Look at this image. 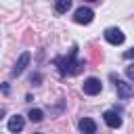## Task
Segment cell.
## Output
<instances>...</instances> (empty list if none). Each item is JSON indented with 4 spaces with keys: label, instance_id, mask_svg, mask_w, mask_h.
Here are the masks:
<instances>
[{
    "label": "cell",
    "instance_id": "12",
    "mask_svg": "<svg viewBox=\"0 0 134 134\" xmlns=\"http://www.w3.org/2000/svg\"><path fill=\"white\" fill-rule=\"evenodd\" d=\"M132 67H134V65H128V67H126V75H128V82H130V84H132V80H134V69H132Z\"/></svg>",
    "mask_w": 134,
    "mask_h": 134
},
{
    "label": "cell",
    "instance_id": "3",
    "mask_svg": "<svg viewBox=\"0 0 134 134\" xmlns=\"http://www.w3.org/2000/svg\"><path fill=\"white\" fill-rule=\"evenodd\" d=\"M111 80L115 82V88H117V94L121 96V98H130L132 94H134V86L128 82V80H119V77H115L113 73H111Z\"/></svg>",
    "mask_w": 134,
    "mask_h": 134
},
{
    "label": "cell",
    "instance_id": "11",
    "mask_svg": "<svg viewBox=\"0 0 134 134\" xmlns=\"http://www.w3.org/2000/svg\"><path fill=\"white\" fill-rule=\"evenodd\" d=\"M54 8H57V13H67L71 8V0H59L54 4Z\"/></svg>",
    "mask_w": 134,
    "mask_h": 134
},
{
    "label": "cell",
    "instance_id": "7",
    "mask_svg": "<svg viewBox=\"0 0 134 134\" xmlns=\"http://www.w3.org/2000/svg\"><path fill=\"white\" fill-rule=\"evenodd\" d=\"M8 130L10 132H21L23 128H25V117L23 115H19V113H15V115H10L8 117Z\"/></svg>",
    "mask_w": 134,
    "mask_h": 134
},
{
    "label": "cell",
    "instance_id": "4",
    "mask_svg": "<svg viewBox=\"0 0 134 134\" xmlns=\"http://www.w3.org/2000/svg\"><path fill=\"white\" fill-rule=\"evenodd\" d=\"M92 19H94V13H92V8H88V6H80V8L73 13V21L80 23V25H88V23H92Z\"/></svg>",
    "mask_w": 134,
    "mask_h": 134
},
{
    "label": "cell",
    "instance_id": "13",
    "mask_svg": "<svg viewBox=\"0 0 134 134\" xmlns=\"http://www.w3.org/2000/svg\"><path fill=\"white\" fill-rule=\"evenodd\" d=\"M8 90H10V88H8V84H2V92H4V94H8Z\"/></svg>",
    "mask_w": 134,
    "mask_h": 134
},
{
    "label": "cell",
    "instance_id": "10",
    "mask_svg": "<svg viewBox=\"0 0 134 134\" xmlns=\"http://www.w3.org/2000/svg\"><path fill=\"white\" fill-rule=\"evenodd\" d=\"M27 117H29L31 121H36V124H38V121H42V119H44V111H42V109H29Z\"/></svg>",
    "mask_w": 134,
    "mask_h": 134
},
{
    "label": "cell",
    "instance_id": "5",
    "mask_svg": "<svg viewBox=\"0 0 134 134\" xmlns=\"http://www.w3.org/2000/svg\"><path fill=\"white\" fill-rule=\"evenodd\" d=\"M105 40H107L109 44L117 46V44H124L126 36H124V31L117 29V27H107V29H105Z\"/></svg>",
    "mask_w": 134,
    "mask_h": 134
},
{
    "label": "cell",
    "instance_id": "14",
    "mask_svg": "<svg viewBox=\"0 0 134 134\" xmlns=\"http://www.w3.org/2000/svg\"><path fill=\"white\" fill-rule=\"evenodd\" d=\"M34 134H42V132H34Z\"/></svg>",
    "mask_w": 134,
    "mask_h": 134
},
{
    "label": "cell",
    "instance_id": "1",
    "mask_svg": "<svg viewBox=\"0 0 134 134\" xmlns=\"http://www.w3.org/2000/svg\"><path fill=\"white\" fill-rule=\"evenodd\" d=\"M52 65L59 69L61 75H77V73L86 67V61L77 59V46H71L69 54H65V57H57V59L52 61Z\"/></svg>",
    "mask_w": 134,
    "mask_h": 134
},
{
    "label": "cell",
    "instance_id": "8",
    "mask_svg": "<svg viewBox=\"0 0 134 134\" xmlns=\"http://www.w3.org/2000/svg\"><path fill=\"white\" fill-rule=\"evenodd\" d=\"M29 59H31V54L29 52H21V57H19V61L15 63V67H13V75H21L23 71H25V67H27V63H29Z\"/></svg>",
    "mask_w": 134,
    "mask_h": 134
},
{
    "label": "cell",
    "instance_id": "2",
    "mask_svg": "<svg viewBox=\"0 0 134 134\" xmlns=\"http://www.w3.org/2000/svg\"><path fill=\"white\" fill-rule=\"evenodd\" d=\"M82 90H84V94H88V96H96V94H100L103 84H100L98 77H86L84 84H82Z\"/></svg>",
    "mask_w": 134,
    "mask_h": 134
},
{
    "label": "cell",
    "instance_id": "9",
    "mask_svg": "<svg viewBox=\"0 0 134 134\" xmlns=\"http://www.w3.org/2000/svg\"><path fill=\"white\" fill-rule=\"evenodd\" d=\"M77 126H80V132L82 134H96V121L92 117H82Z\"/></svg>",
    "mask_w": 134,
    "mask_h": 134
},
{
    "label": "cell",
    "instance_id": "6",
    "mask_svg": "<svg viewBox=\"0 0 134 134\" xmlns=\"http://www.w3.org/2000/svg\"><path fill=\"white\" fill-rule=\"evenodd\" d=\"M103 119H105V124H107L109 128H119V126L124 124L121 115H119L117 111H113V109H107V111L103 113Z\"/></svg>",
    "mask_w": 134,
    "mask_h": 134
}]
</instances>
